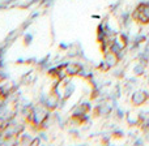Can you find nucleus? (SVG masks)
I'll use <instances>...</instances> for the list:
<instances>
[{
	"label": "nucleus",
	"instance_id": "nucleus-1",
	"mask_svg": "<svg viewBox=\"0 0 149 146\" xmlns=\"http://www.w3.org/2000/svg\"><path fill=\"white\" fill-rule=\"evenodd\" d=\"M149 99L148 93L143 91V90H137L131 95V103L134 106H141Z\"/></svg>",
	"mask_w": 149,
	"mask_h": 146
},
{
	"label": "nucleus",
	"instance_id": "nucleus-2",
	"mask_svg": "<svg viewBox=\"0 0 149 146\" xmlns=\"http://www.w3.org/2000/svg\"><path fill=\"white\" fill-rule=\"evenodd\" d=\"M119 60H120V57H119L116 54H114L113 51H110V50H109L107 52H105V56H103V62L106 63V65H107L109 68L116 67V64L119 63Z\"/></svg>",
	"mask_w": 149,
	"mask_h": 146
},
{
	"label": "nucleus",
	"instance_id": "nucleus-3",
	"mask_svg": "<svg viewBox=\"0 0 149 146\" xmlns=\"http://www.w3.org/2000/svg\"><path fill=\"white\" fill-rule=\"evenodd\" d=\"M64 67H65V72H67L68 77L79 76L80 69H81V65L79 63H67V64H64Z\"/></svg>",
	"mask_w": 149,
	"mask_h": 146
},
{
	"label": "nucleus",
	"instance_id": "nucleus-4",
	"mask_svg": "<svg viewBox=\"0 0 149 146\" xmlns=\"http://www.w3.org/2000/svg\"><path fill=\"white\" fill-rule=\"evenodd\" d=\"M126 119L130 125H137V124H140V121H141V115H139V113H136V112H130V113H127Z\"/></svg>",
	"mask_w": 149,
	"mask_h": 146
},
{
	"label": "nucleus",
	"instance_id": "nucleus-5",
	"mask_svg": "<svg viewBox=\"0 0 149 146\" xmlns=\"http://www.w3.org/2000/svg\"><path fill=\"white\" fill-rule=\"evenodd\" d=\"M144 69H145V68H144V64H143V62L137 63V64L134 67V72H135V74H137V76L144 73Z\"/></svg>",
	"mask_w": 149,
	"mask_h": 146
},
{
	"label": "nucleus",
	"instance_id": "nucleus-6",
	"mask_svg": "<svg viewBox=\"0 0 149 146\" xmlns=\"http://www.w3.org/2000/svg\"><path fill=\"white\" fill-rule=\"evenodd\" d=\"M25 39H26V42H28V43H30V39H31V35H26V37H25Z\"/></svg>",
	"mask_w": 149,
	"mask_h": 146
}]
</instances>
